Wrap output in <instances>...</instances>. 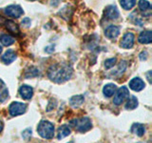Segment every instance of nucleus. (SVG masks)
<instances>
[{
    "mask_svg": "<svg viewBox=\"0 0 152 143\" xmlns=\"http://www.w3.org/2000/svg\"><path fill=\"white\" fill-rule=\"evenodd\" d=\"M48 75L53 82L64 83L72 75V68L66 63H56L50 67Z\"/></svg>",
    "mask_w": 152,
    "mask_h": 143,
    "instance_id": "1",
    "label": "nucleus"
},
{
    "mask_svg": "<svg viewBox=\"0 0 152 143\" xmlns=\"http://www.w3.org/2000/svg\"><path fill=\"white\" fill-rule=\"evenodd\" d=\"M37 132L43 138L50 139L54 135V126L50 121L42 120L37 126Z\"/></svg>",
    "mask_w": 152,
    "mask_h": 143,
    "instance_id": "2",
    "label": "nucleus"
},
{
    "mask_svg": "<svg viewBox=\"0 0 152 143\" xmlns=\"http://www.w3.org/2000/svg\"><path fill=\"white\" fill-rule=\"evenodd\" d=\"M69 123H70L71 126L74 127V129L76 131L80 132V133L88 132L92 127L91 120H90V119L88 117H87V116L73 119V120H71Z\"/></svg>",
    "mask_w": 152,
    "mask_h": 143,
    "instance_id": "3",
    "label": "nucleus"
},
{
    "mask_svg": "<svg viewBox=\"0 0 152 143\" xmlns=\"http://www.w3.org/2000/svg\"><path fill=\"white\" fill-rule=\"evenodd\" d=\"M128 97H129V91H128V89L126 86H123L120 89H118L116 94L114 95L113 103L115 105H121L123 102H125Z\"/></svg>",
    "mask_w": 152,
    "mask_h": 143,
    "instance_id": "4",
    "label": "nucleus"
},
{
    "mask_svg": "<svg viewBox=\"0 0 152 143\" xmlns=\"http://www.w3.org/2000/svg\"><path fill=\"white\" fill-rule=\"evenodd\" d=\"M27 110V105L22 102H12L9 107V112L12 116H17L23 114Z\"/></svg>",
    "mask_w": 152,
    "mask_h": 143,
    "instance_id": "5",
    "label": "nucleus"
},
{
    "mask_svg": "<svg viewBox=\"0 0 152 143\" xmlns=\"http://www.w3.org/2000/svg\"><path fill=\"white\" fill-rule=\"evenodd\" d=\"M23 9L19 5H10L5 9V13L10 17L18 18L23 14Z\"/></svg>",
    "mask_w": 152,
    "mask_h": 143,
    "instance_id": "6",
    "label": "nucleus"
},
{
    "mask_svg": "<svg viewBox=\"0 0 152 143\" xmlns=\"http://www.w3.org/2000/svg\"><path fill=\"white\" fill-rule=\"evenodd\" d=\"M134 40H135L134 35L132 32H126L123 36V39L120 45L124 49H130L134 45Z\"/></svg>",
    "mask_w": 152,
    "mask_h": 143,
    "instance_id": "7",
    "label": "nucleus"
},
{
    "mask_svg": "<svg viewBox=\"0 0 152 143\" xmlns=\"http://www.w3.org/2000/svg\"><path fill=\"white\" fill-rule=\"evenodd\" d=\"M145 87V84L140 77H134L129 82V88L133 91H135V92H140Z\"/></svg>",
    "mask_w": 152,
    "mask_h": 143,
    "instance_id": "8",
    "label": "nucleus"
},
{
    "mask_svg": "<svg viewBox=\"0 0 152 143\" xmlns=\"http://www.w3.org/2000/svg\"><path fill=\"white\" fill-rule=\"evenodd\" d=\"M19 94H20L21 97L28 100L32 97V94H33V89L28 85H22L20 89H19Z\"/></svg>",
    "mask_w": 152,
    "mask_h": 143,
    "instance_id": "9",
    "label": "nucleus"
},
{
    "mask_svg": "<svg viewBox=\"0 0 152 143\" xmlns=\"http://www.w3.org/2000/svg\"><path fill=\"white\" fill-rule=\"evenodd\" d=\"M119 33H120V29L114 25L108 26L106 29V31H104V35L107 38H109V39H115L119 35Z\"/></svg>",
    "mask_w": 152,
    "mask_h": 143,
    "instance_id": "10",
    "label": "nucleus"
},
{
    "mask_svg": "<svg viewBox=\"0 0 152 143\" xmlns=\"http://www.w3.org/2000/svg\"><path fill=\"white\" fill-rule=\"evenodd\" d=\"M15 59H16V54L12 50H8L1 57L2 62L5 64H7V65L11 64L12 62H13Z\"/></svg>",
    "mask_w": 152,
    "mask_h": 143,
    "instance_id": "11",
    "label": "nucleus"
},
{
    "mask_svg": "<svg viewBox=\"0 0 152 143\" xmlns=\"http://www.w3.org/2000/svg\"><path fill=\"white\" fill-rule=\"evenodd\" d=\"M104 14L108 19H117L119 17V11L117 10L116 6H107L106 11H104Z\"/></svg>",
    "mask_w": 152,
    "mask_h": 143,
    "instance_id": "12",
    "label": "nucleus"
},
{
    "mask_svg": "<svg viewBox=\"0 0 152 143\" xmlns=\"http://www.w3.org/2000/svg\"><path fill=\"white\" fill-rule=\"evenodd\" d=\"M140 43L142 44H150L152 41V32L151 31H145L142 32L138 38Z\"/></svg>",
    "mask_w": 152,
    "mask_h": 143,
    "instance_id": "13",
    "label": "nucleus"
},
{
    "mask_svg": "<svg viewBox=\"0 0 152 143\" xmlns=\"http://www.w3.org/2000/svg\"><path fill=\"white\" fill-rule=\"evenodd\" d=\"M70 132H71L70 127L64 124V125H62L58 128V131H57V138H58L59 140L63 139L64 137L70 135Z\"/></svg>",
    "mask_w": 152,
    "mask_h": 143,
    "instance_id": "14",
    "label": "nucleus"
},
{
    "mask_svg": "<svg viewBox=\"0 0 152 143\" xmlns=\"http://www.w3.org/2000/svg\"><path fill=\"white\" fill-rule=\"evenodd\" d=\"M131 132L134 133V135L138 136H142L145 135V128L142 124L140 123H134L133 125L131 126Z\"/></svg>",
    "mask_w": 152,
    "mask_h": 143,
    "instance_id": "15",
    "label": "nucleus"
},
{
    "mask_svg": "<svg viewBox=\"0 0 152 143\" xmlns=\"http://www.w3.org/2000/svg\"><path fill=\"white\" fill-rule=\"evenodd\" d=\"M116 85L115 84H112V83H109V84H107L106 86L104 87L103 89V93L104 94V97H110L112 95L115 94L116 92Z\"/></svg>",
    "mask_w": 152,
    "mask_h": 143,
    "instance_id": "16",
    "label": "nucleus"
},
{
    "mask_svg": "<svg viewBox=\"0 0 152 143\" xmlns=\"http://www.w3.org/2000/svg\"><path fill=\"white\" fill-rule=\"evenodd\" d=\"M84 100H85L84 95H82V94L74 95V97H72L70 98V100H69V104H70L72 107L77 108V107L80 106V105H82V104H83Z\"/></svg>",
    "mask_w": 152,
    "mask_h": 143,
    "instance_id": "17",
    "label": "nucleus"
},
{
    "mask_svg": "<svg viewBox=\"0 0 152 143\" xmlns=\"http://www.w3.org/2000/svg\"><path fill=\"white\" fill-rule=\"evenodd\" d=\"M9 97V91L3 80L0 79V102H4Z\"/></svg>",
    "mask_w": 152,
    "mask_h": 143,
    "instance_id": "18",
    "label": "nucleus"
},
{
    "mask_svg": "<svg viewBox=\"0 0 152 143\" xmlns=\"http://www.w3.org/2000/svg\"><path fill=\"white\" fill-rule=\"evenodd\" d=\"M14 38L11 35H6V33H2V35H0V42L2 43L4 46H11L14 43Z\"/></svg>",
    "mask_w": 152,
    "mask_h": 143,
    "instance_id": "19",
    "label": "nucleus"
},
{
    "mask_svg": "<svg viewBox=\"0 0 152 143\" xmlns=\"http://www.w3.org/2000/svg\"><path fill=\"white\" fill-rule=\"evenodd\" d=\"M138 107V99L135 97H130L127 98V102L126 104V110H134Z\"/></svg>",
    "mask_w": 152,
    "mask_h": 143,
    "instance_id": "20",
    "label": "nucleus"
},
{
    "mask_svg": "<svg viewBox=\"0 0 152 143\" xmlns=\"http://www.w3.org/2000/svg\"><path fill=\"white\" fill-rule=\"evenodd\" d=\"M39 70L35 67H31V68H28L26 73H25V77L26 78H31V77H35V76L39 75Z\"/></svg>",
    "mask_w": 152,
    "mask_h": 143,
    "instance_id": "21",
    "label": "nucleus"
},
{
    "mask_svg": "<svg viewBox=\"0 0 152 143\" xmlns=\"http://www.w3.org/2000/svg\"><path fill=\"white\" fill-rule=\"evenodd\" d=\"M5 25H6V28L8 29V31H10L11 32H13V33H18L19 32L18 26L13 21L8 20V21H6V23H5Z\"/></svg>",
    "mask_w": 152,
    "mask_h": 143,
    "instance_id": "22",
    "label": "nucleus"
},
{
    "mask_svg": "<svg viewBox=\"0 0 152 143\" xmlns=\"http://www.w3.org/2000/svg\"><path fill=\"white\" fill-rule=\"evenodd\" d=\"M136 0H121V6L125 10H131L135 6Z\"/></svg>",
    "mask_w": 152,
    "mask_h": 143,
    "instance_id": "23",
    "label": "nucleus"
},
{
    "mask_svg": "<svg viewBox=\"0 0 152 143\" xmlns=\"http://www.w3.org/2000/svg\"><path fill=\"white\" fill-rule=\"evenodd\" d=\"M138 6H139V9L142 12L149 11V10L151 9V5L148 1H147V0H140L139 3H138Z\"/></svg>",
    "mask_w": 152,
    "mask_h": 143,
    "instance_id": "24",
    "label": "nucleus"
},
{
    "mask_svg": "<svg viewBox=\"0 0 152 143\" xmlns=\"http://www.w3.org/2000/svg\"><path fill=\"white\" fill-rule=\"evenodd\" d=\"M126 61H121V63H120V65H119V67H118V69L115 71V72H113V75L114 76H118V75H121L124 72L126 71Z\"/></svg>",
    "mask_w": 152,
    "mask_h": 143,
    "instance_id": "25",
    "label": "nucleus"
},
{
    "mask_svg": "<svg viewBox=\"0 0 152 143\" xmlns=\"http://www.w3.org/2000/svg\"><path fill=\"white\" fill-rule=\"evenodd\" d=\"M115 63H116L115 57H113V58H109V59H107L106 61H104V67H106L107 69H110L114 65H115Z\"/></svg>",
    "mask_w": 152,
    "mask_h": 143,
    "instance_id": "26",
    "label": "nucleus"
},
{
    "mask_svg": "<svg viewBox=\"0 0 152 143\" xmlns=\"http://www.w3.org/2000/svg\"><path fill=\"white\" fill-rule=\"evenodd\" d=\"M27 135H28V137L30 136H31V129H27V130H25V131L23 132V133H22V136H23L24 138H26Z\"/></svg>",
    "mask_w": 152,
    "mask_h": 143,
    "instance_id": "27",
    "label": "nucleus"
},
{
    "mask_svg": "<svg viewBox=\"0 0 152 143\" xmlns=\"http://www.w3.org/2000/svg\"><path fill=\"white\" fill-rule=\"evenodd\" d=\"M147 58V52H142L140 54V59L141 60H145Z\"/></svg>",
    "mask_w": 152,
    "mask_h": 143,
    "instance_id": "28",
    "label": "nucleus"
},
{
    "mask_svg": "<svg viewBox=\"0 0 152 143\" xmlns=\"http://www.w3.org/2000/svg\"><path fill=\"white\" fill-rule=\"evenodd\" d=\"M22 25H25L26 27H28L31 25V20L28 18H25L24 20L22 21Z\"/></svg>",
    "mask_w": 152,
    "mask_h": 143,
    "instance_id": "29",
    "label": "nucleus"
},
{
    "mask_svg": "<svg viewBox=\"0 0 152 143\" xmlns=\"http://www.w3.org/2000/svg\"><path fill=\"white\" fill-rule=\"evenodd\" d=\"M62 1V0H51V6H57L60 2Z\"/></svg>",
    "mask_w": 152,
    "mask_h": 143,
    "instance_id": "30",
    "label": "nucleus"
},
{
    "mask_svg": "<svg viewBox=\"0 0 152 143\" xmlns=\"http://www.w3.org/2000/svg\"><path fill=\"white\" fill-rule=\"evenodd\" d=\"M150 74H151V71H149L148 73L146 74V76H147V79H148V82L149 83H151V76H150Z\"/></svg>",
    "mask_w": 152,
    "mask_h": 143,
    "instance_id": "31",
    "label": "nucleus"
},
{
    "mask_svg": "<svg viewBox=\"0 0 152 143\" xmlns=\"http://www.w3.org/2000/svg\"><path fill=\"white\" fill-rule=\"evenodd\" d=\"M2 130H3V123L0 121V133L2 132Z\"/></svg>",
    "mask_w": 152,
    "mask_h": 143,
    "instance_id": "32",
    "label": "nucleus"
},
{
    "mask_svg": "<svg viewBox=\"0 0 152 143\" xmlns=\"http://www.w3.org/2000/svg\"><path fill=\"white\" fill-rule=\"evenodd\" d=\"M1 52H2V48H1V46H0V54H1Z\"/></svg>",
    "mask_w": 152,
    "mask_h": 143,
    "instance_id": "33",
    "label": "nucleus"
},
{
    "mask_svg": "<svg viewBox=\"0 0 152 143\" xmlns=\"http://www.w3.org/2000/svg\"><path fill=\"white\" fill-rule=\"evenodd\" d=\"M68 143H73V141H70V142H68Z\"/></svg>",
    "mask_w": 152,
    "mask_h": 143,
    "instance_id": "34",
    "label": "nucleus"
},
{
    "mask_svg": "<svg viewBox=\"0 0 152 143\" xmlns=\"http://www.w3.org/2000/svg\"><path fill=\"white\" fill-rule=\"evenodd\" d=\"M138 143H142V142H138Z\"/></svg>",
    "mask_w": 152,
    "mask_h": 143,
    "instance_id": "35",
    "label": "nucleus"
},
{
    "mask_svg": "<svg viewBox=\"0 0 152 143\" xmlns=\"http://www.w3.org/2000/svg\"><path fill=\"white\" fill-rule=\"evenodd\" d=\"M31 1H33V0H31Z\"/></svg>",
    "mask_w": 152,
    "mask_h": 143,
    "instance_id": "36",
    "label": "nucleus"
}]
</instances>
